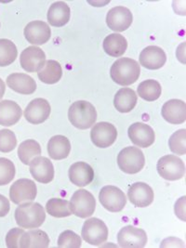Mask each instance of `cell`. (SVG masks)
Segmentation results:
<instances>
[{"label":"cell","instance_id":"cell-1","mask_svg":"<svg viewBox=\"0 0 186 248\" xmlns=\"http://www.w3.org/2000/svg\"><path fill=\"white\" fill-rule=\"evenodd\" d=\"M15 220L23 229H36L42 225L46 219L44 207L38 203H21L15 210Z\"/></svg>","mask_w":186,"mask_h":248},{"label":"cell","instance_id":"cell-2","mask_svg":"<svg viewBox=\"0 0 186 248\" xmlns=\"http://www.w3.org/2000/svg\"><path fill=\"white\" fill-rule=\"evenodd\" d=\"M140 74V64L132 59L120 58L116 60L110 69L112 80L120 86H129L134 84Z\"/></svg>","mask_w":186,"mask_h":248},{"label":"cell","instance_id":"cell-3","mask_svg":"<svg viewBox=\"0 0 186 248\" xmlns=\"http://www.w3.org/2000/svg\"><path fill=\"white\" fill-rule=\"evenodd\" d=\"M68 119L78 129H88L97 120V111L91 102L78 101L70 106Z\"/></svg>","mask_w":186,"mask_h":248},{"label":"cell","instance_id":"cell-4","mask_svg":"<svg viewBox=\"0 0 186 248\" xmlns=\"http://www.w3.org/2000/svg\"><path fill=\"white\" fill-rule=\"evenodd\" d=\"M117 165L119 170L127 174L139 173L145 165L144 155L137 147H126L117 155Z\"/></svg>","mask_w":186,"mask_h":248},{"label":"cell","instance_id":"cell-5","mask_svg":"<svg viewBox=\"0 0 186 248\" xmlns=\"http://www.w3.org/2000/svg\"><path fill=\"white\" fill-rule=\"evenodd\" d=\"M156 170L163 179L167 181H178L183 179L186 174V165L181 158L168 155L158 160Z\"/></svg>","mask_w":186,"mask_h":248},{"label":"cell","instance_id":"cell-6","mask_svg":"<svg viewBox=\"0 0 186 248\" xmlns=\"http://www.w3.org/2000/svg\"><path fill=\"white\" fill-rule=\"evenodd\" d=\"M82 239L92 246H101L107 241L108 229L102 219L91 217L82 227Z\"/></svg>","mask_w":186,"mask_h":248},{"label":"cell","instance_id":"cell-7","mask_svg":"<svg viewBox=\"0 0 186 248\" xmlns=\"http://www.w3.org/2000/svg\"><path fill=\"white\" fill-rule=\"evenodd\" d=\"M69 203L72 213L82 218L94 214L96 208V200L93 193L84 189L75 192Z\"/></svg>","mask_w":186,"mask_h":248},{"label":"cell","instance_id":"cell-8","mask_svg":"<svg viewBox=\"0 0 186 248\" xmlns=\"http://www.w3.org/2000/svg\"><path fill=\"white\" fill-rule=\"evenodd\" d=\"M99 200L105 209L116 213L124 209L127 204V197L125 193L116 186H105L102 188Z\"/></svg>","mask_w":186,"mask_h":248},{"label":"cell","instance_id":"cell-9","mask_svg":"<svg viewBox=\"0 0 186 248\" xmlns=\"http://www.w3.org/2000/svg\"><path fill=\"white\" fill-rule=\"evenodd\" d=\"M148 238L146 232L133 226H126L120 230L117 234L119 247L124 248H142L147 244Z\"/></svg>","mask_w":186,"mask_h":248},{"label":"cell","instance_id":"cell-10","mask_svg":"<svg viewBox=\"0 0 186 248\" xmlns=\"http://www.w3.org/2000/svg\"><path fill=\"white\" fill-rule=\"evenodd\" d=\"M37 189L35 182L28 179L15 181L10 189V198L16 204L33 202L36 197Z\"/></svg>","mask_w":186,"mask_h":248},{"label":"cell","instance_id":"cell-11","mask_svg":"<svg viewBox=\"0 0 186 248\" xmlns=\"http://www.w3.org/2000/svg\"><path fill=\"white\" fill-rule=\"evenodd\" d=\"M20 63L23 70L28 73L40 72L46 63V54L38 46H28L21 54Z\"/></svg>","mask_w":186,"mask_h":248},{"label":"cell","instance_id":"cell-12","mask_svg":"<svg viewBox=\"0 0 186 248\" xmlns=\"http://www.w3.org/2000/svg\"><path fill=\"white\" fill-rule=\"evenodd\" d=\"M117 138V130L114 124L100 122L93 125L91 139L93 144L99 148H108L114 144Z\"/></svg>","mask_w":186,"mask_h":248},{"label":"cell","instance_id":"cell-13","mask_svg":"<svg viewBox=\"0 0 186 248\" xmlns=\"http://www.w3.org/2000/svg\"><path fill=\"white\" fill-rule=\"evenodd\" d=\"M133 21L132 13L126 7L118 6L111 9L106 16L108 27L115 32H124L129 28Z\"/></svg>","mask_w":186,"mask_h":248},{"label":"cell","instance_id":"cell-14","mask_svg":"<svg viewBox=\"0 0 186 248\" xmlns=\"http://www.w3.org/2000/svg\"><path fill=\"white\" fill-rule=\"evenodd\" d=\"M50 112L51 108L48 102L45 99L38 98L27 105L24 110V117L30 124H42L49 117Z\"/></svg>","mask_w":186,"mask_h":248},{"label":"cell","instance_id":"cell-15","mask_svg":"<svg viewBox=\"0 0 186 248\" xmlns=\"http://www.w3.org/2000/svg\"><path fill=\"white\" fill-rule=\"evenodd\" d=\"M30 173L35 181L47 184L54 179V167L48 158L36 156L29 164Z\"/></svg>","mask_w":186,"mask_h":248},{"label":"cell","instance_id":"cell-16","mask_svg":"<svg viewBox=\"0 0 186 248\" xmlns=\"http://www.w3.org/2000/svg\"><path fill=\"white\" fill-rule=\"evenodd\" d=\"M128 138L136 146L148 148L155 142V131L149 124L134 123L128 127Z\"/></svg>","mask_w":186,"mask_h":248},{"label":"cell","instance_id":"cell-17","mask_svg":"<svg viewBox=\"0 0 186 248\" xmlns=\"http://www.w3.org/2000/svg\"><path fill=\"white\" fill-rule=\"evenodd\" d=\"M128 197L136 207L149 206L154 201V191L144 182H135L128 188Z\"/></svg>","mask_w":186,"mask_h":248},{"label":"cell","instance_id":"cell-18","mask_svg":"<svg viewBox=\"0 0 186 248\" xmlns=\"http://www.w3.org/2000/svg\"><path fill=\"white\" fill-rule=\"evenodd\" d=\"M26 40L33 45H43L46 43L51 35V31L47 23L42 21H33L24 28Z\"/></svg>","mask_w":186,"mask_h":248},{"label":"cell","instance_id":"cell-19","mask_svg":"<svg viewBox=\"0 0 186 248\" xmlns=\"http://www.w3.org/2000/svg\"><path fill=\"white\" fill-rule=\"evenodd\" d=\"M139 60L141 66L149 70H157L165 65L167 55L161 47L149 46L141 50Z\"/></svg>","mask_w":186,"mask_h":248},{"label":"cell","instance_id":"cell-20","mask_svg":"<svg viewBox=\"0 0 186 248\" xmlns=\"http://www.w3.org/2000/svg\"><path fill=\"white\" fill-rule=\"evenodd\" d=\"M161 114L163 118L170 124H183L186 120V102L177 99L168 101L163 105Z\"/></svg>","mask_w":186,"mask_h":248},{"label":"cell","instance_id":"cell-21","mask_svg":"<svg viewBox=\"0 0 186 248\" xmlns=\"http://www.w3.org/2000/svg\"><path fill=\"white\" fill-rule=\"evenodd\" d=\"M8 87L17 93L31 95L36 90V83L33 78L26 74L14 73L7 78Z\"/></svg>","mask_w":186,"mask_h":248},{"label":"cell","instance_id":"cell-22","mask_svg":"<svg viewBox=\"0 0 186 248\" xmlns=\"http://www.w3.org/2000/svg\"><path fill=\"white\" fill-rule=\"evenodd\" d=\"M71 182L78 187H85L93 182L94 179L93 169L85 162H77L69 169Z\"/></svg>","mask_w":186,"mask_h":248},{"label":"cell","instance_id":"cell-23","mask_svg":"<svg viewBox=\"0 0 186 248\" xmlns=\"http://www.w3.org/2000/svg\"><path fill=\"white\" fill-rule=\"evenodd\" d=\"M69 6L62 1L53 3L47 12V22L54 27H62L67 24L70 20Z\"/></svg>","mask_w":186,"mask_h":248},{"label":"cell","instance_id":"cell-24","mask_svg":"<svg viewBox=\"0 0 186 248\" xmlns=\"http://www.w3.org/2000/svg\"><path fill=\"white\" fill-rule=\"evenodd\" d=\"M23 114V111L18 103L13 101L0 102V124L4 126H11L19 122Z\"/></svg>","mask_w":186,"mask_h":248},{"label":"cell","instance_id":"cell-25","mask_svg":"<svg viewBox=\"0 0 186 248\" xmlns=\"http://www.w3.org/2000/svg\"><path fill=\"white\" fill-rule=\"evenodd\" d=\"M21 248H46L49 246V238L41 230L24 232L19 242Z\"/></svg>","mask_w":186,"mask_h":248},{"label":"cell","instance_id":"cell-26","mask_svg":"<svg viewBox=\"0 0 186 248\" xmlns=\"http://www.w3.org/2000/svg\"><path fill=\"white\" fill-rule=\"evenodd\" d=\"M71 151L69 140L64 136H53L47 143V153L53 160H62L68 157Z\"/></svg>","mask_w":186,"mask_h":248},{"label":"cell","instance_id":"cell-27","mask_svg":"<svg viewBox=\"0 0 186 248\" xmlns=\"http://www.w3.org/2000/svg\"><path fill=\"white\" fill-rule=\"evenodd\" d=\"M137 102L138 98L135 91L128 88H124L116 92L114 105L118 112L129 113L135 108Z\"/></svg>","mask_w":186,"mask_h":248},{"label":"cell","instance_id":"cell-28","mask_svg":"<svg viewBox=\"0 0 186 248\" xmlns=\"http://www.w3.org/2000/svg\"><path fill=\"white\" fill-rule=\"evenodd\" d=\"M104 49L109 56L118 58L121 57L127 50V39L120 34H111L107 35L104 40Z\"/></svg>","mask_w":186,"mask_h":248},{"label":"cell","instance_id":"cell-29","mask_svg":"<svg viewBox=\"0 0 186 248\" xmlns=\"http://www.w3.org/2000/svg\"><path fill=\"white\" fill-rule=\"evenodd\" d=\"M62 77V69L58 62L53 60L46 61L44 69L38 72V78L48 85L56 84Z\"/></svg>","mask_w":186,"mask_h":248},{"label":"cell","instance_id":"cell-30","mask_svg":"<svg viewBox=\"0 0 186 248\" xmlns=\"http://www.w3.org/2000/svg\"><path fill=\"white\" fill-rule=\"evenodd\" d=\"M137 92L142 100L146 102H155L161 96L162 88L156 80L148 79L140 84Z\"/></svg>","mask_w":186,"mask_h":248},{"label":"cell","instance_id":"cell-31","mask_svg":"<svg viewBox=\"0 0 186 248\" xmlns=\"http://www.w3.org/2000/svg\"><path fill=\"white\" fill-rule=\"evenodd\" d=\"M41 155L40 144L35 140H27L18 148V156L24 165H29L33 158Z\"/></svg>","mask_w":186,"mask_h":248},{"label":"cell","instance_id":"cell-32","mask_svg":"<svg viewBox=\"0 0 186 248\" xmlns=\"http://www.w3.org/2000/svg\"><path fill=\"white\" fill-rule=\"evenodd\" d=\"M18 56V50L15 44L9 40L0 39V67H6L15 62Z\"/></svg>","mask_w":186,"mask_h":248},{"label":"cell","instance_id":"cell-33","mask_svg":"<svg viewBox=\"0 0 186 248\" xmlns=\"http://www.w3.org/2000/svg\"><path fill=\"white\" fill-rule=\"evenodd\" d=\"M47 214L54 217H66L72 215L70 203L67 200L61 198H52L46 204Z\"/></svg>","mask_w":186,"mask_h":248},{"label":"cell","instance_id":"cell-34","mask_svg":"<svg viewBox=\"0 0 186 248\" xmlns=\"http://www.w3.org/2000/svg\"><path fill=\"white\" fill-rule=\"evenodd\" d=\"M186 130L185 128L177 130L170 138L169 146L170 151L179 155H185L186 154Z\"/></svg>","mask_w":186,"mask_h":248},{"label":"cell","instance_id":"cell-35","mask_svg":"<svg viewBox=\"0 0 186 248\" xmlns=\"http://www.w3.org/2000/svg\"><path fill=\"white\" fill-rule=\"evenodd\" d=\"M16 170L13 162L8 158H0V186L12 182L15 177Z\"/></svg>","mask_w":186,"mask_h":248},{"label":"cell","instance_id":"cell-36","mask_svg":"<svg viewBox=\"0 0 186 248\" xmlns=\"http://www.w3.org/2000/svg\"><path fill=\"white\" fill-rule=\"evenodd\" d=\"M81 243V237L72 231H64L58 238V248H79Z\"/></svg>","mask_w":186,"mask_h":248},{"label":"cell","instance_id":"cell-37","mask_svg":"<svg viewBox=\"0 0 186 248\" xmlns=\"http://www.w3.org/2000/svg\"><path fill=\"white\" fill-rule=\"evenodd\" d=\"M17 146L16 136L9 129L0 130V152L10 153Z\"/></svg>","mask_w":186,"mask_h":248},{"label":"cell","instance_id":"cell-38","mask_svg":"<svg viewBox=\"0 0 186 248\" xmlns=\"http://www.w3.org/2000/svg\"><path fill=\"white\" fill-rule=\"evenodd\" d=\"M23 232H24V231L23 229H17V228L12 229L6 236V246H7V248H20L19 242H20V238L23 235Z\"/></svg>","mask_w":186,"mask_h":248},{"label":"cell","instance_id":"cell-39","mask_svg":"<svg viewBox=\"0 0 186 248\" xmlns=\"http://www.w3.org/2000/svg\"><path fill=\"white\" fill-rule=\"evenodd\" d=\"M185 207H186V196H183L181 199H179L176 202V204H175V213H176V216L179 218H181L183 221H186Z\"/></svg>","mask_w":186,"mask_h":248},{"label":"cell","instance_id":"cell-40","mask_svg":"<svg viewBox=\"0 0 186 248\" xmlns=\"http://www.w3.org/2000/svg\"><path fill=\"white\" fill-rule=\"evenodd\" d=\"M11 210L10 201L7 197L0 194V217H3L9 214Z\"/></svg>","mask_w":186,"mask_h":248},{"label":"cell","instance_id":"cell-41","mask_svg":"<svg viewBox=\"0 0 186 248\" xmlns=\"http://www.w3.org/2000/svg\"><path fill=\"white\" fill-rule=\"evenodd\" d=\"M5 91H6V86L5 83L3 82V80L0 78V100L3 98L4 94H5Z\"/></svg>","mask_w":186,"mask_h":248}]
</instances>
